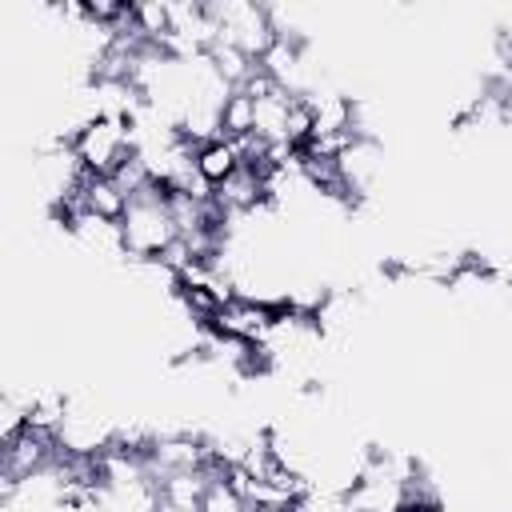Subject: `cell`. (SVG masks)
<instances>
[{
	"mask_svg": "<svg viewBox=\"0 0 512 512\" xmlns=\"http://www.w3.org/2000/svg\"><path fill=\"white\" fill-rule=\"evenodd\" d=\"M272 324H276V308L272 304H264V300H248V296H236L232 304H224L216 316H212V332H220V336H228V340H240V344H252V348H260L264 340H268V332H272Z\"/></svg>",
	"mask_w": 512,
	"mask_h": 512,
	"instance_id": "cell-5",
	"label": "cell"
},
{
	"mask_svg": "<svg viewBox=\"0 0 512 512\" xmlns=\"http://www.w3.org/2000/svg\"><path fill=\"white\" fill-rule=\"evenodd\" d=\"M80 196H84V208L92 216H104V220H120L124 208H128V200H132L112 176H88V172L80 180Z\"/></svg>",
	"mask_w": 512,
	"mask_h": 512,
	"instance_id": "cell-6",
	"label": "cell"
},
{
	"mask_svg": "<svg viewBox=\"0 0 512 512\" xmlns=\"http://www.w3.org/2000/svg\"><path fill=\"white\" fill-rule=\"evenodd\" d=\"M252 124H256V100L244 88H232V96L220 108V132L228 140H240V136H252Z\"/></svg>",
	"mask_w": 512,
	"mask_h": 512,
	"instance_id": "cell-8",
	"label": "cell"
},
{
	"mask_svg": "<svg viewBox=\"0 0 512 512\" xmlns=\"http://www.w3.org/2000/svg\"><path fill=\"white\" fill-rule=\"evenodd\" d=\"M72 152L88 176H116L136 156V128L120 116H92L72 136Z\"/></svg>",
	"mask_w": 512,
	"mask_h": 512,
	"instance_id": "cell-2",
	"label": "cell"
},
{
	"mask_svg": "<svg viewBox=\"0 0 512 512\" xmlns=\"http://www.w3.org/2000/svg\"><path fill=\"white\" fill-rule=\"evenodd\" d=\"M196 168H200V176L216 188V184H224L236 168H244V160H240L236 144H232L228 136H220V140H212V144H200V148H196Z\"/></svg>",
	"mask_w": 512,
	"mask_h": 512,
	"instance_id": "cell-7",
	"label": "cell"
},
{
	"mask_svg": "<svg viewBox=\"0 0 512 512\" xmlns=\"http://www.w3.org/2000/svg\"><path fill=\"white\" fill-rule=\"evenodd\" d=\"M212 20H216V40L240 48L248 60H264V52L276 44V24H272V8L268 4H252V0H212L208 4Z\"/></svg>",
	"mask_w": 512,
	"mask_h": 512,
	"instance_id": "cell-3",
	"label": "cell"
},
{
	"mask_svg": "<svg viewBox=\"0 0 512 512\" xmlns=\"http://www.w3.org/2000/svg\"><path fill=\"white\" fill-rule=\"evenodd\" d=\"M200 512H248V500L236 492V484L224 472H216L204 500H200Z\"/></svg>",
	"mask_w": 512,
	"mask_h": 512,
	"instance_id": "cell-9",
	"label": "cell"
},
{
	"mask_svg": "<svg viewBox=\"0 0 512 512\" xmlns=\"http://www.w3.org/2000/svg\"><path fill=\"white\" fill-rule=\"evenodd\" d=\"M120 232H124V252L132 264H156L180 240L168 188L148 184L144 192H136L120 216Z\"/></svg>",
	"mask_w": 512,
	"mask_h": 512,
	"instance_id": "cell-1",
	"label": "cell"
},
{
	"mask_svg": "<svg viewBox=\"0 0 512 512\" xmlns=\"http://www.w3.org/2000/svg\"><path fill=\"white\" fill-rule=\"evenodd\" d=\"M336 172H340L344 200L368 196L384 176V144L376 136H352L336 156Z\"/></svg>",
	"mask_w": 512,
	"mask_h": 512,
	"instance_id": "cell-4",
	"label": "cell"
}]
</instances>
